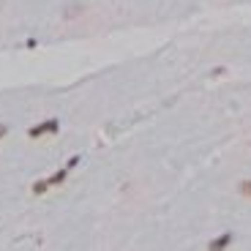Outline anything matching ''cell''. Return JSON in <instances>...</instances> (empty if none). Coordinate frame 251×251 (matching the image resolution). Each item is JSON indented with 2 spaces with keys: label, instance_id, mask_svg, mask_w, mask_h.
Wrapping results in <instances>:
<instances>
[{
  "label": "cell",
  "instance_id": "obj_1",
  "mask_svg": "<svg viewBox=\"0 0 251 251\" xmlns=\"http://www.w3.org/2000/svg\"><path fill=\"white\" fill-rule=\"evenodd\" d=\"M57 128H60V123L52 118V120H44V123L33 126V128L28 131V137H30V140H38V137H44V134H55Z\"/></svg>",
  "mask_w": 251,
  "mask_h": 251
},
{
  "label": "cell",
  "instance_id": "obj_2",
  "mask_svg": "<svg viewBox=\"0 0 251 251\" xmlns=\"http://www.w3.org/2000/svg\"><path fill=\"white\" fill-rule=\"evenodd\" d=\"M230 240H232V235H230V232H224L221 237L210 240V249H213V251H216V249H224V246H230Z\"/></svg>",
  "mask_w": 251,
  "mask_h": 251
},
{
  "label": "cell",
  "instance_id": "obj_3",
  "mask_svg": "<svg viewBox=\"0 0 251 251\" xmlns=\"http://www.w3.org/2000/svg\"><path fill=\"white\" fill-rule=\"evenodd\" d=\"M240 194L251 197V180H243V183H240Z\"/></svg>",
  "mask_w": 251,
  "mask_h": 251
},
{
  "label": "cell",
  "instance_id": "obj_4",
  "mask_svg": "<svg viewBox=\"0 0 251 251\" xmlns=\"http://www.w3.org/2000/svg\"><path fill=\"white\" fill-rule=\"evenodd\" d=\"M6 134H8V126H6V123H0V140H3Z\"/></svg>",
  "mask_w": 251,
  "mask_h": 251
}]
</instances>
